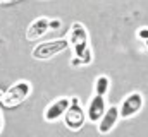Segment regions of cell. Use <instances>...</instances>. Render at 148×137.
<instances>
[{"label":"cell","instance_id":"6","mask_svg":"<svg viewBox=\"0 0 148 137\" xmlns=\"http://www.w3.org/2000/svg\"><path fill=\"white\" fill-rule=\"evenodd\" d=\"M69 103H71V98H66V96L55 100L53 103H50V104L47 106V110H45V113H43V118H45L47 122H50V123L60 120V118L64 117V113H66Z\"/></svg>","mask_w":148,"mask_h":137},{"label":"cell","instance_id":"13","mask_svg":"<svg viewBox=\"0 0 148 137\" xmlns=\"http://www.w3.org/2000/svg\"><path fill=\"white\" fill-rule=\"evenodd\" d=\"M2 127H3V118H2V113H0V132H2Z\"/></svg>","mask_w":148,"mask_h":137},{"label":"cell","instance_id":"8","mask_svg":"<svg viewBox=\"0 0 148 137\" xmlns=\"http://www.w3.org/2000/svg\"><path fill=\"white\" fill-rule=\"evenodd\" d=\"M119 108L117 106H109L107 110H105V113H103V117L100 118V122H98V132L100 134H110L112 130H114V127L117 125V122H119Z\"/></svg>","mask_w":148,"mask_h":137},{"label":"cell","instance_id":"3","mask_svg":"<svg viewBox=\"0 0 148 137\" xmlns=\"http://www.w3.org/2000/svg\"><path fill=\"white\" fill-rule=\"evenodd\" d=\"M31 94V84L28 81H17L16 84H12L2 98V104L5 108H14L19 106L23 101L28 100V96Z\"/></svg>","mask_w":148,"mask_h":137},{"label":"cell","instance_id":"15","mask_svg":"<svg viewBox=\"0 0 148 137\" xmlns=\"http://www.w3.org/2000/svg\"><path fill=\"white\" fill-rule=\"evenodd\" d=\"M145 43H147V46H148V39H147V41H145Z\"/></svg>","mask_w":148,"mask_h":137},{"label":"cell","instance_id":"7","mask_svg":"<svg viewBox=\"0 0 148 137\" xmlns=\"http://www.w3.org/2000/svg\"><path fill=\"white\" fill-rule=\"evenodd\" d=\"M105 110H107L105 98H103V96L95 94V96L90 100V103H88V108H86V118H88L91 123H98V122H100V118L103 117Z\"/></svg>","mask_w":148,"mask_h":137},{"label":"cell","instance_id":"14","mask_svg":"<svg viewBox=\"0 0 148 137\" xmlns=\"http://www.w3.org/2000/svg\"><path fill=\"white\" fill-rule=\"evenodd\" d=\"M3 93H5V91H2V89H0V101H2V98H3Z\"/></svg>","mask_w":148,"mask_h":137},{"label":"cell","instance_id":"12","mask_svg":"<svg viewBox=\"0 0 148 137\" xmlns=\"http://www.w3.org/2000/svg\"><path fill=\"white\" fill-rule=\"evenodd\" d=\"M60 26H62V22H60L59 19H53V21L50 19V29H59Z\"/></svg>","mask_w":148,"mask_h":137},{"label":"cell","instance_id":"2","mask_svg":"<svg viewBox=\"0 0 148 137\" xmlns=\"http://www.w3.org/2000/svg\"><path fill=\"white\" fill-rule=\"evenodd\" d=\"M69 48V41L67 38H57V39H50V41H43L36 45L31 52V55L36 60H48L62 52H66Z\"/></svg>","mask_w":148,"mask_h":137},{"label":"cell","instance_id":"5","mask_svg":"<svg viewBox=\"0 0 148 137\" xmlns=\"http://www.w3.org/2000/svg\"><path fill=\"white\" fill-rule=\"evenodd\" d=\"M143 108V96L141 93H131L124 98V101L119 106V117L121 118H133L134 115L140 113V110Z\"/></svg>","mask_w":148,"mask_h":137},{"label":"cell","instance_id":"1","mask_svg":"<svg viewBox=\"0 0 148 137\" xmlns=\"http://www.w3.org/2000/svg\"><path fill=\"white\" fill-rule=\"evenodd\" d=\"M67 41H69V46L74 50V57H77L83 65H88L93 60L91 48H90V43H88V31H86L84 24L74 22L71 26V29H69Z\"/></svg>","mask_w":148,"mask_h":137},{"label":"cell","instance_id":"11","mask_svg":"<svg viewBox=\"0 0 148 137\" xmlns=\"http://www.w3.org/2000/svg\"><path fill=\"white\" fill-rule=\"evenodd\" d=\"M136 36H138L141 41H147L148 39V28H140L138 33H136Z\"/></svg>","mask_w":148,"mask_h":137},{"label":"cell","instance_id":"9","mask_svg":"<svg viewBox=\"0 0 148 137\" xmlns=\"http://www.w3.org/2000/svg\"><path fill=\"white\" fill-rule=\"evenodd\" d=\"M48 29H50V19H48V17H38V19H35V21L29 24V28H28V31H26V38H28L29 41H36V39H40Z\"/></svg>","mask_w":148,"mask_h":137},{"label":"cell","instance_id":"10","mask_svg":"<svg viewBox=\"0 0 148 137\" xmlns=\"http://www.w3.org/2000/svg\"><path fill=\"white\" fill-rule=\"evenodd\" d=\"M110 89V79L107 75H98L95 81V94L98 96H105Z\"/></svg>","mask_w":148,"mask_h":137},{"label":"cell","instance_id":"4","mask_svg":"<svg viewBox=\"0 0 148 137\" xmlns=\"http://www.w3.org/2000/svg\"><path fill=\"white\" fill-rule=\"evenodd\" d=\"M84 120H86V113L77 100V96H73L66 113H64V123L69 130H79L84 125Z\"/></svg>","mask_w":148,"mask_h":137}]
</instances>
